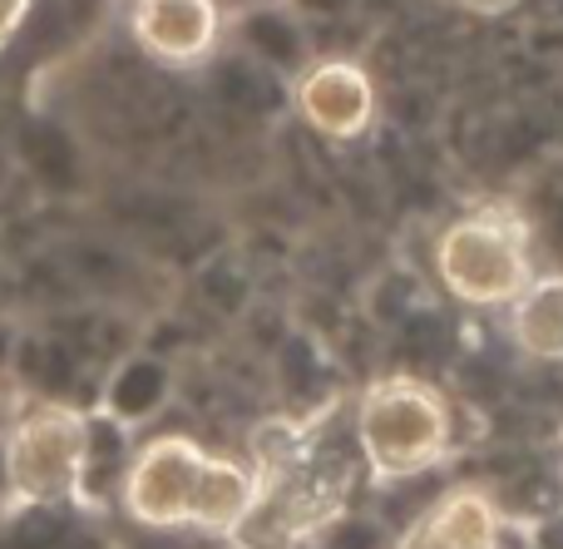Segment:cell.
Returning <instances> with one entry per match:
<instances>
[{
  "label": "cell",
  "instance_id": "5",
  "mask_svg": "<svg viewBox=\"0 0 563 549\" xmlns=\"http://www.w3.org/2000/svg\"><path fill=\"white\" fill-rule=\"evenodd\" d=\"M291 109H297V119L311 134L331 139V144H351V139L371 134V124L380 114V95L361 59L311 55L291 75Z\"/></svg>",
  "mask_w": 563,
  "mask_h": 549
},
{
  "label": "cell",
  "instance_id": "11",
  "mask_svg": "<svg viewBox=\"0 0 563 549\" xmlns=\"http://www.w3.org/2000/svg\"><path fill=\"white\" fill-rule=\"evenodd\" d=\"M386 530H380V520H361V515H331L327 525H321L317 535H311L301 549H390Z\"/></svg>",
  "mask_w": 563,
  "mask_h": 549
},
{
  "label": "cell",
  "instance_id": "2",
  "mask_svg": "<svg viewBox=\"0 0 563 549\" xmlns=\"http://www.w3.org/2000/svg\"><path fill=\"white\" fill-rule=\"evenodd\" d=\"M430 263L460 307H509L534 283V218L515 204H479L440 228Z\"/></svg>",
  "mask_w": 563,
  "mask_h": 549
},
{
  "label": "cell",
  "instance_id": "3",
  "mask_svg": "<svg viewBox=\"0 0 563 549\" xmlns=\"http://www.w3.org/2000/svg\"><path fill=\"white\" fill-rule=\"evenodd\" d=\"M89 411L40 396L20 406L0 436V481L10 505H69L79 501Z\"/></svg>",
  "mask_w": 563,
  "mask_h": 549
},
{
  "label": "cell",
  "instance_id": "7",
  "mask_svg": "<svg viewBox=\"0 0 563 549\" xmlns=\"http://www.w3.org/2000/svg\"><path fill=\"white\" fill-rule=\"evenodd\" d=\"M505 505L485 485H440V495L400 525L390 549H495Z\"/></svg>",
  "mask_w": 563,
  "mask_h": 549
},
{
  "label": "cell",
  "instance_id": "10",
  "mask_svg": "<svg viewBox=\"0 0 563 549\" xmlns=\"http://www.w3.org/2000/svg\"><path fill=\"white\" fill-rule=\"evenodd\" d=\"M505 312L509 337L529 362H563V273H534Z\"/></svg>",
  "mask_w": 563,
  "mask_h": 549
},
{
  "label": "cell",
  "instance_id": "6",
  "mask_svg": "<svg viewBox=\"0 0 563 549\" xmlns=\"http://www.w3.org/2000/svg\"><path fill=\"white\" fill-rule=\"evenodd\" d=\"M223 6L218 0H134L129 6V35L158 65H203L223 40Z\"/></svg>",
  "mask_w": 563,
  "mask_h": 549
},
{
  "label": "cell",
  "instance_id": "1",
  "mask_svg": "<svg viewBox=\"0 0 563 549\" xmlns=\"http://www.w3.org/2000/svg\"><path fill=\"white\" fill-rule=\"evenodd\" d=\"M356 455L376 481H410L440 471L455 451V406L426 376L390 372L356 402Z\"/></svg>",
  "mask_w": 563,
  "mask_h": 549
},
{
  "label": "cell",
  "instance_id": "14",
  "mask_svg": "<svg viewBox=\"0 0 563 549\" xmlns=\"http://www.w3.org/2000/svg\"><path fill=\"white\" fill-rule=\"evenodd\" d=\"M450 6H460L465 15H479V20H495V15H509L515 6H525V0H450Z\"/></svg>",
  "mask_w": 563,
  "mask_h": 549
},
{
  "label": "cell",
  "instance_id": "13",
  "mask_svg": "<svg viewBox=\"0 0 563 549\" xmlns=\"http://www.w3.org/2000/svg\"><path fill=\"white\" fill-rule=\"evenodd\" d=\"M30 6H35V0H0V45L30 20Z\"/></svg>",
  "mask_w": 563,
  "mask_h": 549
},
{
  "label": "cell",
  "instance_id": "8",
  "mask_svg": "<svg viewBox=\"0 0 563 549\" xmlns=\"http://www.w3.org/2000/svg\"><path fill=\"white\" fill-rule=\"evenodd\" d=\"M168 396H174V366H168L164 356L134 352L109 372L104 396H99V416L119 421L124 431H139L144 421H154V416L164 411Z\"/></svg>",
  "mask_w": 563,
  "mask_h": 549
},
{
  "label": "cell",
  "instance_id": "9",
  "mask_svg": "<svg viewBox=\"0 0 563 549\" xmlns=\"http://www.w3.org/2000/svg\"><path fill=\"white\" fill-rule=\"evenodd\" d=\"M257 491H263V475L247 461H238V455H208L198 505H194V530L228 540L243 525V515L253 510Z\"/></svg>",
  "mask_w": 563,
  "mask_h": 549
},
{
  "label": "cell",
  "instance_id": "12",
  "mask_svg": "<svg viewBox=\"0 0 563 549\" xmlns=\"http://www.w3.org/2000/svg\"><path fill=\"white\" fill-rule=\"evenodd\" d=\"M529 525V549H563V505H554V510L534 515Z\"/></svg>",
  "mask_w": 563,
  "mask_h": 549
},
{
  "label": "cell",
  "instance_id": "4",
  "mask_svg": "<svg viewBox=\"0 0 563 549\" xmlns=\"http://www.w3.org/2000/svg\"><path fill=\"white\" fill-rule=\"evenodd\" d=\"M208 451L188 431H158L134 446L119 481V510L148 535L194 530V505L203 485Z\"/></svg>",
  "mask_w": 563,
  "mask_h": 549
}]
</instances>
